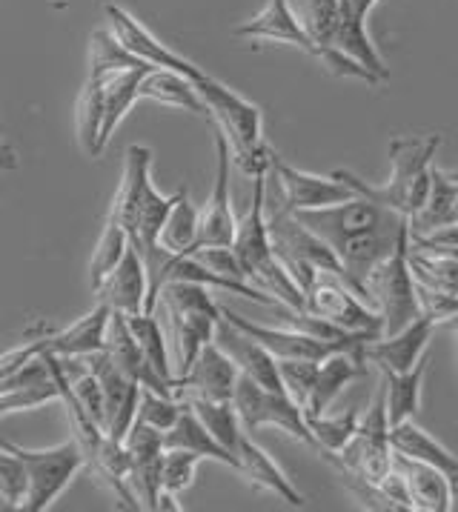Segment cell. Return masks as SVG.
<instances>
[{
	"instance_id": "1",
	"label": "cell",
	"mask_w": 458,
	"mask_h": 512,
	"mask_svg": "<svg viewBox=\"0 0 458 512\" xmlns=\"http://www.w3.org/2000/svg\"><path fill=\"white\" fill-rule=\"evenodd\" d=\"M149 69L152 66L129 55L112 32H92L89 69L78 101V138L89 158H98L104 152L118 123L141 101L138 86Z\"/></svg>"
},
{
	"instance_id": "2",
	"label": "cell",
	"mask_w": 458,
	"mask_h": 512,
	"mask_svg": "<svg viewBox=\"0 0 458 512\" xmlns=\"http://www.w3.org/2000/svg\"><path fill=\"white\" fill-rule=\"evenodd\" d=\"M175 204V195H161L152 184V149L144 144H132L126 149L124 178L118 186V195L112 201L109 218L124 226L129 246L138 249L144 258L149 292H146V312H155L158 292H161V269L172 252L158 244L161 226L167 221L169 209Z\"/></svg>"
},
{
	"instance_id": "3",
	"label": "cell",
	"mask_w": 458,
	"mask_h": 512,
	"mask_svg": "<svg viewBox=\"0 0 458 512\" xmlns=\"http://www.w3.org/2000/svg\"><path fill=\"white\" fill-rule=\"evenodd\" d=\"M441 146L438 135H398L390 141V181L381 186L367 184L350 169L333 172L338 181L353 189L355 195L370 198L375 204L387 206L404 218H413L424 206L430 195V169H433V155Z\"/></svg>"
},
{
	"instance_id": "4",
	"label": "cell",
	"mask_w": 458,
	"mask_h": 512,
	"mask_svg": "<svg viewBox=\"0 0 458 512\" xmlns=\"http://www.w3.org/2000/svg\"><path fill=\"white\" fill-rule=\"evenodd\" d=\"M232 252L252 287L272 295L278 307L304 309V292L272 252L270 229H267V175L252 178L250 209L235 221Z\"/></svg>"
},
{
	"instance_id": "5",
	"label": "cell",
	"mask_w": 458,
	"mask_h": 512,
	"mask_svg": "<svg viewBox=\"0 0 458 512\" xmlns=\"http://www.w3.org/2000/svg\"><path fill=\"white\" fill-rule=\"evenodd\" d=\"M367 304L381 315V335H393L421 315L418 287L410 269V226L398 232L393 252L364 281Z\"/></svg>"
},
{
	"instance_id": "6",
	"label": "cell",
	"mask_w": 458,
	"mask_h": 512,
	"mask_svg": "<svg viewBox=\"0 0 458 512\" xmlns=\"http://www.w3.org/2000/svg\"><path fill=\"white\" fill-rule=\"evenodd\" d=\"M207 289L209 287L195 284V281L172 278L158 292V301L164 304V312L169 318V332L178 347L175 375H184L192 367L201 347L215 338V327L221 321V307L209 298Z\"/></svg>"
},
{
	"instance_id": "7",
	"label": "cell",
	"mask_w": 458,
	"mask_h": 512,
	"mask_svg": "<svg viewBox=\"0 0 458 512\" xmlns=\"http://www.w3.org/2000/svg\"><path fill=\"white\" fill-rule=\"evenodd\" d=\"M267 229H270L275 258L290 272V278L298 284L301 292L313 287L318 272H330V275H338L344 281V269L338 264L333 249L301 224L292 212H287L284 206L267 212Z\"/></svg>"
},
{
	"instance_id": "8",
	"label": "cell",
	"mask_w": 458,
	"mask_h": 512,
	"mask_svg": "<svg viewBox=\"0 0 458 512\" xmlns=\"http://www.w3.org/2000/svg\"><path fill=\"white\" fill-rule=\"evenodd\" d=\"M0 447L15 452L26 470L23 512L49 510L55 504V498L72 484V478L84 470V452L75 444V438L66 444H58V447H49V450H26L21 444L0 435Z\"/></svg>"
},
{
	"instance_id": "9",
	"label": "cell",
	"mask_w": 458,
	"mask_h": 512,
	"mask_svg": "<svg viewBox=\"0 0 458 512\" xmlns=\"http://www.w3.org/2000/svg\"><path fill=\"white\" fill-rule=\"evenodd\" d=\"M301 224L310 232H315L324 244L333 249L335 255L350 246L358 238L370 235L375 229L398 224L404 215H398L387 206L375 204L370 198L355 195L350 201H341L333 206H321V209H307V212H292Z\"/></svg>"
},
{
	"instance_id": "10",
	"label": "cell",
	"mask_w": 458,
	"mask_h": 512,
	"mask_svg": "<svg viewBox=\"0 0 458 512\" xmlns=\"http://www.w3.org/2000/svg\"><path fill=\"white\" fill-rule=\"evenodd\" d=\"M232 407L238 412L241 427L250 435L264 430V427H278V430L290 432L292 438H298L301 444L315 450V438L307 427L304 410L292 401L287 392L264 390L261 384H255L247 375H238L235 392H232Z\"/></svg>"
},
{
	"instance_id": "11",
	"label": "cell",
	"mask_w": 458,
	"mask_h": 512,
	"mask_svg": "<svg viewBox=\"0 0 458 512\" xmlns=\"http://www.w3.org/2000/svg\"><path fill=\"white\" fill-rule=\"evenodd\" d=\"M304 309L318 318H327L344 332L367 335L373 341L381 338V315L367 301H361L338 275L318 272L313 287L304 292Z\"/></svg>"
},
{
	"instance_id": "12",
	"label": "cell",
	"mask_w": 458,
	"mask_h": 512,
	"mask_svg": "<svg viewBox=\"0 0 458 512\" xmlns=\"http://www.w3.org/2000/svg\"><path fill=\"white\" fill-rule=\"evenodd\" d=\"M212 129H215V181H212L207 204L198 212L195 246H232L235 221H238L235 212H232V195H229L232 152H229L227 135L215 123H212Z\"/></svg>"
},
{
	"instance_id": "13",
	"label": "cell",
	"mask_w": 458,
	"mask_h": 512,
	"mask_svg": "<svg viewBox=\"0 0 458 512\" xmlns=\"http://www.w3.org/2000/svg\"><path fill=\"white\" fill-rule=\"evenodd\" d=\"M106 23H109V32L118 38V43L124 46L126 52L135 55V58H141V61H146L149 66L178 72V75H184V78L192 83L204 75V69H201L198 63L187 61V58L178 55L175 49L164 46L152 32H146L144 26L135 21L126 9H121L118 3H106Z\"/></svg>"
},
{
	"instance_id": "14",
	"label": "cell",
	"mask_w": 458,
	"mask_h": 512,
	"mask_svg": "<svg viewBox=\"0 0 458 512\" xmlns=\"http://www.w3.org/2000/svg\"><path fill=\"white\" fill-rule=\"evenodd\" d=\"M270 175L281 186V206L287 212H307V209H321V206L341 204L355 198V192L335 175H313L304 169H295L278 155L272 158Z\"/></svg>"
},
{
	"instance_id": "15",
	"label": "cell",
	"mask_w": 458,
	"mask_h": 512,
	"mask_svg": "<svg viewBox=\"0 0 458 512\" xmlns=\"http://www.w3.org/2000/svg\"><path fill=\"white\" fill-rule=\"evenodd\" d=\"M84 361L86 367L92 369V375L98 378L101 392H104V432L118 438V441H124V435L132 427L135 415H138L141 387L112 364V358L106 355L104 349L86 355Z\"/></svg>"
},
{
	"instance_id": "16",
	"label": "cell",
	"mask_w": 458,
	"mask_h": 512,
	"mask_svg": "<svg viewBox=\"0 0 458 512\" xmlns=\"http://www.w3.org/2000/svg\"><path fill=\"white\" fill-rule=\"evenodd\" d=\"M444 321L433 312H421L416 321H410L404 329H398L393 335H381L364 347V358L375 364L378 369H390V372H407L413 369L427 355V347L436 335V329Z\"/></svg>"
},
{
	"instance_id": "17",
	"label": "cell",
	"mask_w": 458,
	"mask_h": 512,
	"mask_svg": "<svg viewBox=\"0 0 458 512\" xmlns=\"http://www.w3.org/2000/svg\"><path fill=\"white\" fill-rule=\"evenodd\" d=\"M129 452V481L141 501V510H155L161 492V461H164V432L144 424L141 418L132 421L124 435Z\"/></svg>"
},
{
	"instance_id": "18",
	"label": "cell",
	"mask_w": 458,
	"mask_h": 512,
	"mask_svg": "<svg viewBox=\"0 0 458 512\" xmlns=\"http://www.w3.org/2000/svg\"><path fill=\"white\" fill-rule=\"evenodd\" d=\"M238 375L241 372L232 364L227 352L215 341H209L195 355L192 367L184 375H175L172 392L175 395L187 392L189 398H204V401H232Z\"/></svg>"
},
{
	"instance_id": "19",
	"label": "cell",
	"mask_w": 458,
	"mask_h": 512,
	"mask_svg": "<svg viewBox=\"0 0 458 512\" xmlns=\"http://www.w3.org/2000/svg\"><path fill=\"white\" fill-rule=\"evenodd\" d=\"M98 304H106L112 312L124 315H138L146 312V292H149V278H146L144 258L138 255L135 246H126L124 258L112 267L104 281L92 289Z\"/></svg>"
},
{
	"instance_id": "20",
	"label": "cell",
	"mask_w": 458,
	"mask_h": 512,
	"mask_svg": "<svg viewBox=\"0 0 458 512\" xmlns=\"http://www.w3.org/2000/svg\"><path fill=\"white\" fill-rule=\"evenodd\" d=\"M393 470L401 472L413 512H450L456 507V481L433 464L393 452Z\"/></svg>"
},
{
	"instance_id": "21",
	"label": "cell",
	"mask_w": 458,
	"mask_h": 512,
	"mask_svg": "<svg viewBox=\"0 0 458 512\" xmlns=\"http://www.w3.org/2000/svg\"><path fill=\"white\" fill-rule=\"evenodd\" d=\"M104 352L112 358V364L121 369L126 378H132L141 390L158 392V395H175L167 381L146 361L141 347L135 344L132 332L126 327L124 312H109L104 332Z\"/></svg>"
},
{
	"instance_id": "22",
	"label": "cell",
	"mask_w": 458,
	"mask_h": 512,
	"mask_svg": "<svg viewBox=\"0 0 458 512\" xmlns=\"http://www.w3.org/2000/svg\"><path fill=\"white\" fill-rule=\"evenodd\" d=\"M212 341L227 352L241 375L252 378V381L261 384L264 390L284 392V387H281V375H278V361H275L270 352L261 347L255 338H250L247 332H241L235 324H229L224 315H221V321H218V327H215V338H212Z\"/></svg>"
},
{
	"instance_id": "23",
	"label": "cell",
	"mask_w": 458,
	"mask_h": 512,
	"mask_svg": "<svg viewBox=\"0 0 458 512\" xmlns=\"http://www.w3.org/2000/svg\"><path fill=\"white\" fill-rule=\"evenodd\" d=\"M221 315L227 318L229 324H235V327L241 329V332H247L250 338H255L261 347L270 352L272 358H310V361H321V358H327V355H333L338 352V344H327V341H318L313 335H307V332H298V329L292 327H264V324H255V321H247V318H241L238 312H232V309L221 307ZM353 352V349H350ZM361 355V352H358Z\"/></svg>"
},
{
	"instance_id": "24",
	"label": "cell",
	"mask_w": 458,
	"mask_h": 512,
	"mask_svg": "<svg viewBox=\"0 0 458 512\" xmlns=\"http://www.w3.org/2000/svg\"><path fill=\"white\" fill-rule=\"evenodd\" d=\"M232 455H235V472H238L247 484H252L255 490L272 492L275 498L287 501L290 507H304V504H307V498L295 490V484L287 478V472L272 461L270 452L261 450V447L252 441L250 432H244V435L238 438Z\"/></svg>"
},
{
	"instance_id": "25",
	"label": "cell",
	"mask_w": 458,
	"mask_h": 512,
	"mask_svg": "<svg viewBox=\"0 0 458 512\" xmlns=\"http://www.w3.org/2000/svg\"><path fill=\"white\" fill-rule=\"evenodd\" d=\"M364 372H367V358L358 355V352H350V349H338L333 355L321 358L318 372H315L313 390H310V398L304 404V418L330 412L335 398L347 390L355 378H361Z\"/></svg>"
},
{
	"instance_id": "26",
	"label": "cell",
	"mask_w": 458,
	"mask_h": 512,
	"mask_svg": "<svg viewBox=\"0 0 458 512\" xmlns=\"http://www.w3.org/2000/svg\"><path fill=\"white\" fill-rule=\"evenodd\" d=\"M235 38H244V41H275L287 43V46H298L301 52L315 55L313 41L304 35L301 23L295 21V12H292L290 0H270L255 18L247 23L235 26L232 29Z\"/></svg>"
},
{
	"instance_id": "27",
	"label": "cell",
	"mask_w": 458,
	"mask_h": 512,
	"mask_svg": "<svg viewBox=\"0 0 458 512\" xmlns=\"http://www.w3.org/2000/svg\"><path fill=\"white\" fill-rule=\"evenodd\" d=\"M109 312L112 309L106 307V304H98L89 315L78 318L72 327L61 329L55 335H46L43 338V349L55 352V355H63V358H86V355L104 349V332Z\"/></svg>"
},
{
	"instance_id": "28",
	"label": "cell",
	"mask_w": 458,
	"mask_h": 512,
	"mask_svg": "<svg viewBox=\"0 0 458 512\" xmlns=\"http://www.w3.org/2000/svg\"><path fill=\"white\" fill-rule=\"evenodd\" d=\"M390 447L393 452L410 455L416 461L433 464L441 472H447L458 484V455L453 450H447L438 438H433L427 430H421L416 421H401L396 427H390Z\"/></svg>"
},
{
	"instance_id": "29",
	"label": "cell",
	"mask_w": 458,
	"mask_h": 512,
	"mask_svg": "<svg viewBox=\"0 0 458 512\" xmlns=\"http://www.w3.org/2000/svg\"><path fill=\"white\" fill-rule=\"evenodd\" d=\"M430 355H424L416 367L407 372H390L381 369V384H384V404H387V421L390 427H396L401 421L416 418L421 407V392H424V375H427Z\"/></svg>"
},
{
	"instance_id": "30",
	"label": "cell",
	"mask_w": 458,
	"mask_h": 512,
	"mask_svg": "<svg viewBox=\"0 0 458 512\" xmlns=\"http://www.w3.org/2000/svg\"><path fill=\"white\" fill-rule=\"evenodd\" d=\"M164 450L192 452V455H198L201 461H204V458H209V461H221V464H227V467L235 470V458L209 435V430L201 424V418L192 412L189 404L181 407V415L175 418V424L164 432Z\"/></svg>"
},
{
	"instance_id": "31",
	"label": "cell",
	"mask_w": 458,
	"mask_h": 512,
	"mask_svg": "<svg viewBox=\"0 0 458 512\" xmlns=\"http://www.w3.org/2000/svg\"><path fill=\"white\" fill-rule=\"evenodd\" d=\"M138 98H141V101L161 103V106H172V109H184V112L204 115V118H207V106L198 98L192 81H187V78L178 75V72H169V69L152 66L144 78H141Z\"/></svg>"
},
{
	"instance_id": "32",
	"label": "cell",
	"mask_w": 458,
	"mask_h": 512,
	"mask_svg": "<svg viewBox=\"0 0 458 512\" xmlns=\"http://www.w3.org/2000/svg\"><path fill=\"white\" fill-rule=\"evenodd\" d=\"M290 6L304 35L313 41V58H321L327 49H333L335 29L341 18V0H290Z\"/></svg>"
},
{
	"instance_id": "33",
	"label": "cell",
	"mask_w": 458,
	"mask_h": 512,
	"mask_svg": "<svg viewBox=\"0 0 458 512\" xmlns=\"http://www.w3.org/2000/svg\"><path fill=\"white\" fill-rule=\"evenodd\" d=\"M410 269L416 284L458 298V261L453 255L410 244Z\"/></svg>"
},
{
	"instance_id": "34",
	"label": "cell",
	"mask_w": 458,
	"mask_h": 512,
	"mask_svg": "<svg viewBox=\"0 0 458 512\" xmlns=\"http://www.w3.org/2000/svg\"><path fill=\"white\" fill-rule=\"evenodd\" d=\"M126 327L132 332L135 344L141 347L144 358L152 364V369L167 381L172 387L175 381V369H172V361H169V349H167V335L158 324L155 312H138V315H126Z\"/></svg>"
},
{
	"instance_id": "35",
	"label": "cell",
	"mask_w": 458,
	"mask_h": 512,
	"mask_svg": "<svg viewBox=\"0 0 458 512\" xmlns=\"http://www.w3.org/2000/svg\"><path fill=\"white\" fill-rule=\"evenodd\" d=\"M195 235H198V209L189 204L187 189L181 186L175 192V204L169 209L167 221L161 226L158 244L172 255H184L195 246Z\"/></svg>"
},
{
	"instance_id": "36",
	"label": "cell",
	"mask_w": 458,
	"mask_h": 512,
	"mask_svg": "<svg viewBox=\"0 0 458 512\" xmlns=\"http://www.w3.org/2000/svg\"><path fill=\"white\" fill-rule=\"evenodd\" d=\"M189 407L192 412L201 418V424L207 427L209 435L232 455L238 438L244 435V427L238 421V412L232 407V401H204V398H189ZM235 458V455H232Z\"/></svg>"
},
{
	"instance_id": "37",
	"label": "cell",
	"mask_w": 458,
	"mask_h": 512,
	"mask_svg": "<svg viewBox=\"0 0 458 512\" xmlns=\"http://www.w3.org/2000/svg\"><path fill=\"white\" fill-rule=\"evenodd\" d=\"M358 410L350 407L347 412H341V415H330V412H324V415H313V418H307V427L313 432L315 438V452L318 455H335L338 450H344L347 447V441L353 438L355 427H358Z\"/></svg>"
},
{
	"instance_id": "38",
	"label": "cell",
	"mask_w": 458,
	"mask_h": 512,
	"mask_svg": "<svg viewBox=\"0 0 458 512\" xmlns=\"http://www.w3.org/2000/svg\"><path fill=\"white\" fill-rule=\"evenodd\" d=\"M126 246H129V238H126L124 226L106 215L104 232H101L98 244L92 249V258H89V287L95 289L104 281V275H109L112 267L124 258Z\"/></svg>"
},
{
	"instance_id": "39",
	"label": "cell",
	"mask_w": 458,
	"mask_h": 512,
	"mask_svg": "<svg viewBox=\"0 0 458 512\" xmlns=\"http://www.w3.org/2000/svg\"><path fill=\"white\" fill-rule=\"evenodd\" d=\"M275 361H278L281 387L304 410V404L310 398V390H313L318 361H310V358H275Z\"/></svg>"
},
{
	"instance_id": "40",
	"label": "cell",
	"mask_w": 458,
	"mask_h": 512,
	"mask_svg": "<svg viewBox=\"0 0 458 512\" xmlns=\"http://www.w3.org/2000/svg\"><path fill=\"white\" fill-rule=\"evenodd\" d=\"M201 458L184 450H164V461H161V490L181 495L184 490L192 487L195 472H198Z\"/></svg>"
},
{
	"instance_id": "41",
	"label": "cell",
	"mask_w": 458,
	"mask_h": 512,
	"mask_svg": "<svg viewBox=\"0 0 458 512\" xmlns=\"http://www.w3.org/2000/svg\"><path fill=\"white\" fill-rule=\"evenodd\" d=\"M26 498V470L15 452L0 447V510H21Z\"/></svg>"
},
{
	"instance_id": "42",
	"label": "cell",
	"mask_w": 458,
	"mask_h": 512,
	"mask_svg": "<svg viewBox=\"0 0 458 512\" xmlns=\"http://www.w3.org/2000/svg\"><path fill=\"white\" fill-rule=\"evenodd\" d=\"M181 407L184 404L175 395H158V392L141 390V404H138L135 418H141L144 424L155 427V430L167 432L175 424V418L181 415Z\"/></svg>"
},
{
	"instance_id": "43",
	"label": "cell",
	"mask_w": 458,
	"mask_h": 512,
	"mask_svg": "<svg viewBox=\"0 0 458 512\" xmlns=\"http://www.w3.org/2000/svg\"><path fill=\"white\" fill-rule=\"evenodd\" d=\"M18 152H15V146H9L3 138H0V172H12V169H18Z\"/></svg>"
},
{
	"instance_id": "44",
	"label": "cell",
	"mask_w": 458,
	"mask_h": 512,
	"mask_svg": "<svg viewBox=\"0 0 458 512\" xmlns=\"http://www.w3.org/2000/svg\"><path fill=\"white\" fill-rule=\"evenodd\" d=\"M375 3H378V0H347L350 12H353L355 18H361V21H367V15L373 12Z\"/></svg>"
},
{
	"instance_id": "45",
	"label": "cell",
	"mask_w": 458,
	"mask_h": 512,
	"mask_svg": "<svg viewBox=\"0 0 458 512\" xmlns=\"http://www.w3.org/2000/svg\"><path fill=\"white\" fill-rule=\"evenodd\" d=\"M424 249H438V252H444V255H453L458 261V246H424Z\"/></svg>"
},
{
	"instance_id": "46",
	"label": "cell",
	"mask_w": 458,
	"mask_h": 512,
	"mask_svg": "<svg viewBox=\"0 0 458 512\" xmlns=\"http://www.w3.org/2000/svg\"><path fill=\"white\" fill-rule=\"evenodd\" d=\"M0 132H3V123H0Z\"/></svg>"
},
{
	"instance_id": "47",
	"label": "cell",
	"mask_w": 458,
	"mask_h": 512,
	"mask_svg": "<svg viewBox=\"0 0 458 512\" xmlns=\"http://www.w3.org/2000/svg\"><path fill=\"white\" fill-rule=\"evenodd\" d=\"M456 318H458V315H456Z\"/></svg>"
}]
</instances>
